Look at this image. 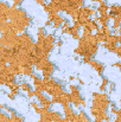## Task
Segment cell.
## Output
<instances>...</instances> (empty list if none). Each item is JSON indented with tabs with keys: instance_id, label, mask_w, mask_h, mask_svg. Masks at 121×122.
Listing matches in <instances>:
<instances>
[{
	"instance_id": "obj_1",
	"label": "cell",
	"mask_w": 121,
	"mask_h": 122,
	"mask_svg": "<svg viewBox=\"0 0 121 122\" xmlns=\"http://www.w3.org/2000/svg\"><path fill=\"white\" fill-rule=\"evenodd\" d=\"M8 21L11 23L12 31L17 35L23 33L32 24V18L26 13L24 8L18 6H10L8 10Z\"/></svg>"
},
{
	"instance_id": "obj_2",
	"label": "cell",
	"mask_w": 121,
	"mask_h": 122,
	"mask_svg": "<svg viewBox=\"0 0 121 122\" xmlns=\"http://www.w3.org/2000/svg\"><path fill=\"white\" fill-rule=\"evenodd\" d=\"M8 10L10 5L5 0H0V21L8 20Z\"/></svg>"
},
{
	"instance_id": "obj_3",
	"label": "cell",
	"mask_w": 121,
	"mask_h": 122,
	"mask_svg": "<svg viewBox=\"0 0 121 122\" xmlns=\"http://www.w3.org/2000/svg\"><path fill=\"white\" fill-rule=\"evenodd\" d=\"M87 64H89L99 75H101L102 72H103V70H105V64L103 63H101V62H97V61H95L94 58H89L88 59V62H87Z\"/></svg>"
},
{
	"instance_id": "obj_4",
	"label": "cell",
	"mask_w": 121,
	"mask_h": 122,
	"mask_svg": "<svg viewBox=\"0 0 121 122\" xmlns=\"http://www.w3.org/2000/svg\"><path fill=\"white\" fill-rule=\"evenodd\" d=\"M121 14V7L119 4H113L112 6L108 7V17L109 19H113L115 18L116 15H120Z\"/></svg>"
},
{
	"instance_id": "obj_5",
	"label": "cell",
	"mask_w": 121,
	"mask_h": 122,
	"mask_svg": "<svg viewBox=\"0 0 121 122\" xmlns=\"http://www.w3.org/2000/svg\"><path fill=\"white\" fill-rule=\"evenodd\" d=\"M97 4H99V7L96 8L97 14H99V15L107 14V13H108V7H109V5H108L105 0H101V1H100V2H97Z\"/></svg>"
},
{
	"instance_id": "obj_6",
	"label": "cell",
	"mask_w": 121,
	"mask_h": 122,
	"mask_svg": "<svg viewBox=\"0 0 121 122\" xmlns=\"http://www.w3.org/2000/svg\"><path fill=\"white\" fill-rule=\"evenodd\" d=\"M83 27H85V29H88L90 32H93V31H96L100 26L97 25V23L96 21H94L91 18H89L87 21H85V24H84V26Z\"/></svg>"
},
{
	"instance_id": "obj_7",
	"label": "cell",
	"mask_w": 121,
	"mask_h": 122,
	"mask_svg": "<svg viewBox=\"0 0 121 122\" xmlns=\"http://www.w3.org/2000/svg\"><path fill=\"white\" fill-rule=\"evenodd\" d=\"M50 120L51 122H62L63 116L58 112H50Z\"/></svg>"
},
{
	"instance_id": "obj_8",
	"label": "cell",
	"mask_w": 121,
	"mask_h": 122,
	"mask_svg": "<svg viewBox=\"0 0 121 122\" xmlns=\"http://www.w3.org/2000/svg\"><path fill=\"white\" fill-rule=\"evenodd\" d=\"M19 90L25 91V92L31 91L32 90V85L30 83H27V82H21V83H19Z\"/></svg>"
},
{
	"instance_id": "obj_9",
	"label": "cell",
	"mask_w": 121,
	"mask_h": 122,
	"mask_svg": "<svg viewBox=\"0 0 121 122\" xmlns=\"http://www.w3.org/2000/svg\"><path fill=\"white\" fill-rule=\"evenodd\" d=\"M8 122H24V117L20 116V115H18L17 113H13V114L10 115Z\"/></svg>"
},
{
	"instance_id": "obj_10",
	"label": "cell",
	"mask_w": 121,
	"mask_h": 122,
	"mask_svg": "<svg viewBox=\"0 0 121 122\" xmlns=\"http://www.w3.org/2000/svg\"><path fill=\"white\" fill-rule=\"evenodd\" d=\"M113 24H112V30H116L120 27V21H121V15H116L115 18L112 19Z\"/></svg>"
},
{
	"instance_id": "obj_11",
	"label": "cell",
	"mask_w": 121,
	"mask_h": 122,
	"mask_svg": "<svg viewBox=\"0 0 121 122\" xmlns=\"http://www.w3.org/2000/svg\"><path fill=\"white\" fill-rule=\"evenodd\" d=\"M46 36V30L45 27H38L37 30V39H42Z\"/></svg>"
},
{
	"instance_id": "obj_12",
	"label": "cell",
	"mask_w": 121,
	"mask_h": 122,
	"mask_svg": "<svg viewBox=\"0 0 121 122\" xmlns=\"http://www.w3.org/2000/svg\"><path fill=\"white\" fill-rule=\"evenodd\" d=\"M108 83H109V81H108L107 77H102V83H101V85H100V88H99L101 92H103V91L106 90V86L108 85Z\"/></svg>"
},
{
	"instance_id": "obj_13",
	"label": "cell",
	"mask_w": 121,
	"mask_h": 122,
	"mask_svg": "<svg viewBox=\"0 0 121 122\" xmlns=\"http://www.w3.org/2000/svg\"><path fill=\"white\" fill-rule=\"evenodd\" d=\"M71 1H73V4L76 8H81L82 6L85 5V0H71Z\"/></svg>"
},
{
	"instance_id": "obj_14",
	"label": "cell",
	"mask_w": 121,
	"mask_h": 122,
	"mask_svg": "<svg viewBox=\"0 0 121 122\" xmlns=\"http://www.w3.org/2000/svg\"><path fill=\"white\" fill-rule=\"evenodd\" d=\"M24 0H12V6H20Z\"/></svg>"
},
{
	"instance_id": "obj_15",
	"label": "cell",
	"mask_w": 121,
	"mask_h": 122,
	"mask_svg": "<svg viewBox=\"0 0 121 122\" xmlns=\"http://www.w3.org/2000/svg\"><path fill=\"white\" fill-rule=\"evenodd\" d=\"M62 45H63V41H62V39L55 41V47H61Z\"/></svg>"
},
{
	"instance_id": "obj_16",
	"label": "cell",
	"mask_w": 121,
	"mask_h": 122,
	"mask_svg": "<svg viewBox=\"0 0 121 122\" xmlns=\"http://www.w3.org/2000/svg\"><path fill=\"white\" fill-rule=\"evenodd\" d=\"M7 97H8V98H11V100H16V97H17V96H16L13 92H11V91H10V92H7Z\"/></svg>"
},
{
	"instance_id": "obj_17",
	"label": "cell",
	"mask_w": 121,
	"mask_h": 122,
	"mask_svg": "<svg viewBox=\"0 0 121 122\" xmlns=\"http://www.w3.org/2000/svg\"><path fill=\"white\" fill-rule=\"evenodd\" d=\"M26 96H27L29 98H32V97L35 96V92H33V90H31V91H27V92H26Z\"/></svg>"
},
{
	"instance_id": "obj_18",
	"label": "cell",
	"mask_w": 121,
	"mask_h": 122,
	"mask_svg": "<svg viewBox=\"0 0 121 122\" xmlns=\"http://www.w3.org/2000/svg\"><path fill=\"white\" fill-rule=\"evenodd\" d=\"M35 1H36L37 4H39V5L43 6V5H45V1H46V0H35Z\"/></svg>"
},
{
	"instance_id": "obj_19",
	"label": "cell",
	"mask_w": 121,
	"mask_h": 122,
	"mask_svg": "<svg viewBox=\"0 0 121 122\" xmlns=\"http://www.w3.org/2000/svg\"><path fill=\"white\" fill-rule=\"evenodd\" d=\"M50 25H51V21H50V20L47 19V20L45 21V27H46V26H50Z\"/></svg>"
},
{
	"instance_id": "obj_20",
	"label": "cell",
	"mask_w": 121,
	"mask_h": 122,
	"mask_svg": "<svg viewBox=\"0 0 121 122\" xmlns=\"http://www.w3.org/2000/svg\"><path fill=\"white\" fill-rule=\"evenodd\" d=\"M114 66H116V68H120V63H119V62H116V63L114 64Z\"/></svg>"
},
{
	"instance_id": "obj_21",
	"label": "cell",
	"mask_w": 121,
	"mask_h": 122,
	"mask_svg": "<svg viewBox=\"0 0 121 122\" xmlns=\"http://www.w3.org/2000/svg\"><path fill=\"white\" fill-rule=\"evenodd\" d=\"M51 1H56V2H62V1H65V0H51Z\"/></svg>"
}]
</instances>
